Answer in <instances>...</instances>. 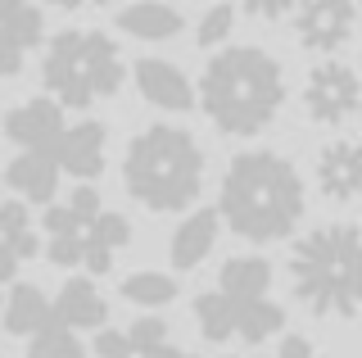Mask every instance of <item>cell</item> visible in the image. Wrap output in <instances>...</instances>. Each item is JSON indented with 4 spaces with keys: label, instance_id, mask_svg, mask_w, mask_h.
Listing matches in <instances>:
<instances>
[{
    "label": "cell",
    "instance_id": "9",
    "mask_svg": "<svg viewBox=\"0 0 362 358\" xmlns=\"http://www.w3.org/2000/svg\"><path fill=\"white\" fill-rule=\"evenodd\" d=\"M64 132V109L54 100H28L5 118V137L23 145V154H50Z\"/></svg>",
    "mask_w": 362,
    "mask_h": 358
},
{
    "label": "cell",
    "instance_id": "30",
    "mask_svg": "<svg viewBox=\"0 0 362 358\" xmlns=\"http://www.w3.org/2000/svg\"><path fill=\"white\" fill-rule=\"evenodd\" d=\"M186 358H195V354H186Z\"/></svg>",
    "mask_w": 362,
    "mask_h": 358
},
{
    "label": "cell",
    "instance_id": "6",
    "mask_svg": "<svg viewBox=\"0 0 362 358\" xmlns=\"http://www.w3.org/2000/svg\"><path fill=\"white\" fill-rule=\"evenodd\" d=\"M45 231H50V250L45 254H50L54 267L86 263L100 277L113 267V250L132 241V227L122 214H100L95 186H77L64 209H50Z\"/></svg>",
    "mask_w": 362,
    "mask_h": 358
},
{
    "label": "cell",
    "instance_id": "20",
    "mask_svg": "<svg viewBox=\"0 0 362 358\" xmlns=\"http://www.w3.org/2000/svg\"><path fill=\"white\" fill-rule=\"evenodd\" d=\"M45 322H50V299L41 295L37 286H14L9 290V304H5V331L9 335H37Z\"/></svg>",
    "mask_w": 362,
    "mask_h": 358
},
{
    "label": "cell",
    "instance_id": "5",
    "mask_svg": "<svg viewBox=\"0 0 362 358\" xmlns=\"http://www.w3.org/2000/svg\"><path fill=\"white\" fill-rule=\"evenodd\" d=\"M41 77H45V91L54 96L59 109H86V105L118 91L127 69H122V54L105 32L68 28L50 41Z\"/></svg>",
    "mask_w": 362,
    "mask_h": 358
},
{
    "label": "cell",
    "instance_id": "17",
    "mask_svg": "<svg viewBox=\"0 0 362 358\" xmlns=\"http://www.w3.org/2000/svg\"><path fill=\"white\" fill-rule=\"evenodd\" d=\"M267 286H272V263L267 259H231L218 277V295H226L231 304H254V299H267Z\"/></svg>",
    "mask_w": 362,
    "mask_h": 358
},
{
    "label": "cell",
    "instance_id": "19",
    "mask_svg": "<svg viewBox=\"0 0 362 358\" xmlns=\"http://www.w3.org/2000/svg\"><path fill=\"white\" fill-rule=\"evenodd\" d=\"M118 28L127 32V37H141V41H168V37L181 32V14L173 5H154V0H145V5L118 9Z\"/></svg>",
    "mask_w": 362,
    "mask_h": 358
},
{
    "label": "cell",
    "instance_id": "26",
    "mask_svg": "<svg viewBox=\"0 0 362 358\" xmlns=\"http://www.w3.org/2000/svg\"><path fill=\"white\" fill-rule=\"evenodd\" d=\"M95 354L100 358H127L132 354V345H127V335H122V331H95Z\"/></svg>",
    "mask_w": 362,
    "mask_h": 358
},
{
    "label": "cell",
    "instance_id": "4",
    "mask_svg": "<svg viewBox=\"0 0 362 358\" xmlns=\"http://www.w3.org/2000/svg\"><path fill=\"white\" fill-rule=\"evenodd\" d=\"M362 241L354 222H331V227L308 231L294 245L290 277L299 299L308 304V313L322 318H358V259H362Z\"/></svg>",
    "mask_w": 362,
    "mask_h": 358
},
{
    "label": "cell",
    "instance_id": "27",
    "mask_svg": "<svg viewBox=\"0 0 362 358\" xmlns=\"http://www.w3.org/2000/svg\"><path fill=\"white\" fill-rule=\"evenodd\" d=\"M276 358H313V345L303 340V335H286L281 340V354Z\"/></svg>",
    "mask_w": 362,
    "mask_h": 358
},
{
    "label": "cell",
    "instance_id": "7",
    "mask_svg": "<svg viewBox=\"0 0 362 358\" xmlns=\"http://www.w3.org/2000/svg\"><path fill=\"white\" fill-rule=\"evenodd\" d=\"M303 109H308L313 122L322 127H335V122H349L358 114V73L349 64H317L303 82Z\"/></svg>",
    "mask_w": 362,
    "mask_h": 358
},
{
    "label": "cell",
    "instance_id": "23",
    "mask_svg": "<svg viewBox=\"0 0 362 358\" xmlns=\"http://www.w3.org/2000/svg\"><path fill=\"white\" fill-rule=\"evenodd\" d=\"M28 358H86V354H82V345H77V335L68 331V327H59V322H54V313H50V322L32 335Z\"/></svg>",
    "mask_w": 362,
    "mask_h": 358
},
{
    "label": "cell",
    "instance_id": "14",
    "mask_svg": "<svg viewBox=\"0 0 362 358\" xmlns=\"http://www.w3.org/2000/svg\"><path fill=\"white\" fill-rule=\"evenodd\" d=\"M37 254V236L28 227V209L18 200L0 204V282H14L18 263Z\"/></svg>",
    "mask_w": 362,
    "mask_h": 358
},
{
    "label": "cell",
    "instance_id": "2",
    "mask_svg": "<svg viewBox=\"0 0 362 358\" xmlns=\"http://www.w3.org/2000/svg\"><path fill=\"white\" fill-rule=\"evenodd\" d=\"M199 100L226 137H258L286 105L281 64L258 46H226L199 77Z\"/></svg>",
    "mask_w": 362,
    "mask_h": 358
},
{
    "label": "cell",
    "instance_id": "21",
    "mask_svg": "<svg viewBox=\"0 0 362 358\" xmlns=\"http://www.w3.org/2000/svg\"><path fill=\"white\" fill-rule=\"evenodd\" d=\"M286 327V308L272 299H254V304H235V335L245 345H263L267 335H281Z\"/></svg>",
    "mask_w": 362,
    "mask_h": 358
},
{
    "label": "cell",
    "instance_id": "29",
    "mask_svg": "<svg viewBox=\"0 0 362 358\" xmlns=\"http://www.w3.org/2000/svg\"><path fill=\"white\" fill-rule=\"evenodd\" d=\"M122 335H127V331H122ZM127 358H141V354H127Z\"/></svg>",
    "mask_w": 362,
    "mask_h": 358
},
{
    "label": "cell",
    "instance_id": "18",
    "mask_svg": "<svg viewBox=\"0 0 362 358\" xmlns=\"http://www.w3.org/2000/svg\"><path fill=\"white\" fill-rule=\"evenodd\" d=\"M213 241H218V214H213V209H199V214H190L177 227V236H173V263L181 267V272L199 267L204 259H209Z\"/></svg>",
    "mask_w": 362,
    "mask_h": 358
},
{
    "label": "cell",
    "instance_id": "1",
    "mask_svg": "<svg viewBox=\"0 0 362 358\" xmlns=\"http://www.w3.org/2000/svg\"><path fill=\"white\" fill-rule=\"evenodd\" d=\"M299 214H303V182L290 159L272 150L235 154L222 177V200H218V218H226L235 236L258 245L281 241L294 231Z\"/></svg>",
    "mask_w": 362,
    "mask_h": 358
},
{
    "label": "cell",
    "instance_id": "25",
    "mask_svg": "<svg viewBox=\"0 0 362 358\" xmlns=\"http://www.w3.org/2000/svg\"><path fill=\"white\" fill-rule=\"evenodd\" d=\"M231 23H235V9L231 5H213L209 14L199 18V46L209 50V46H218V41L231 37Z\"/></svg>",
    "mask_w": 362,
    "mask_h": 358
},
{
    "label": "cell",
    "instance_id": "15",
    "mask_svg": "<svg viewBox=\"0 0 362 358\" xmlns=\"http://www.w3.org/2000/svg\"><path fill=\"white\" fill-rule=\"evenodd\" d=\"M54 322H59V327H95V331H105V318H109V304L105 299H100V290L90 286V282H82V277H77V282H68L64 290H59V299H54Z\"/></svg>",
    "mask_w": 362,
    "mask_h": 358
},
{
    "label": "cell",
    "instance_id": "12",
    "mask_svg": "<svg viewBox=\"0 0 362 358\" xmlns=\"http://www.w3.org/2000/svg\"><path fill=\"white\" fill-rule=\"evenodd\" d=\"M317 182L335 204H349L362 191V154L354 141H331L317 159Z\"/></svg>",
    "mask_w": 362,
    "mask_h": 358
},
{
    "label": "cell",
    "instance_id": "22",
    "mask_svg": "<svg viewBox=\"0 0 362 358\" xmlns=\"http://www.w3.org/2000/svg\"><path fill=\"white\" fill-rule=\"evenodd\" d=\"M195 318H199L204 340H213V345L235 335V304L226 295H218V290H204V295L195 299Z\"/></svg>",
    "mask_w": 362,
    "mask_h": 358
},
{
    "label": "cell",
    "instance_id": "10",
    "mask_svg": "<svg viewBox=\"0 0 362 358\" xmlns=\"http://www.w3.org/2000/svg\"><path fill=\"white\" fill-rule=\"evenodd\" d=\"M45 14L37 5H18V0H0V77L23 69V54L41 41Z\"/></svg>",
    "mask_w": 362,
    "mask_h": 358
},
{
    "label": "cell",
    "instance_id": "8",
    "mask_svg": "<svg viewBox=\"0 0 362 358\" xmlns=\"http://www.w3.org/2000/svg\"><path fill=\"white\" fill-rule=\"evenodd\" d=\"M358 23V5L354 0H308V5L294 9V32H299L303 50H339L349 37H354Z\"/></svg>",
    "mask_w": 362,
    "mask_h": 358
},
{
    "label": "cell",
    "instance_id": "24",
    "mask_svg": "<svg viewBox=\"0 0 362 358\" xmlns=\"http://www.w3.org/2000/svg\"><path fill=\"white\" fill-rule=\"evenodd\" d=\"M122 295L132 299V304H173L177 299V282L173 277H163V272H132L127 282H122Z\"/></svg>",
    "mask_w": 362,
    "mask_h": 358
},
{
    "label": "cell",
    "instance_id": "13",
    "mask_svg": "<svg viewBox=\"0 0 362 358\" xmlns=\"http://www.w3.org/2000/svg\"><path fill=\"white\" fill-rule=\"evenodd\" d=\"M136 86H141V96L150 100V105L173 109V114L190 109V100H195L186 73H181L177 64H168V59H141L136 64Z\"/></svg>",
    "mask_w": 362,
    "mask_h": 358
},
{
    "label": "cell",
    "instance_id": "11",
    "mask_svg": "<svg viewBox=\"0 0 362 358\" xmlns=\"http://www.w3.org/2000/svg\"><path fill=\"white\" fill-rule=\"evenodd\" d=\"M50 159H54V168L82 177V182L100 177V168H105V127L90 122V118L64 127L59 141H54V150H50Z\"/></svg>",
    "mask_w": 362,
    "mask_h": 358
},
{
    "label": "cell",
    "instance_id": "16",
    "mask_svg": "<svg viewBox=\"0 0 362 358\" xmlns=\"http://www.w3.org/2000/svg\"><path fill=\"white\" fill-rule=\"evenodd\" d=\"M5 182L14 186L18 195H28L32 204H50L54 191H59V168H54L50 154H18V159L5 168Z\"/></svg>",
    "mask_w": 362,
    "mask_h": 358
},
{
    "label": "cell",
    "instance_id": "28",
    "mask_svg": "<svg viewBox=\"0 0 362 358\" xmlns=\"http://www.w3.org/2000/svg\"><path fill=\"white\" fill-rule=\"evenodd\" d=\"M245 9L258 18H281V14H290V0H258V5H245Z\"/></svg>",
    "mask_w": 362,
    "mask_h": 358
},
{
    "label": "cell",
    "instance_id": "3",
    "mask_svg": "<svg viewBox=\"0 0 362 358\" xmlns=\"http://www.w3.org/2000/svg\"><path fill=\"white\" fill-rule=\"evenodd\" d=\"M122 182L127 195L141 200L154 214H177L204 186V150L195 137L181 127H145L141 137H132L127 159H122Z\"/></svg>",
    "mask_w": 362,
    "mask_h": 358
}]
</instances>
